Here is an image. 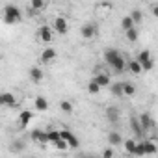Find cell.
Listing matches in <instances>:
<instances>
[{
  "label": "cell",
  "mask_w": 158,
  "mask_h": 158,
  "mask_svg": "<svg viewBox=\"0 0 158 158\" xmlns=\"http://www.w3.org/2000/svg\"><path fill=\"white\" fill-rule=\"evenodd\" d=\"M52 28H54V32H56V34L65 35V34L69 32V21H67L65 17L58 15V17L54 19V23H52Z\"/></svg>",
  "instance_id": "3"
},
{
  "label": "cell",
  "mask_w": 158,
  "mask_h": 158,
  "mask_svg": "<svg viewBox=\"0 0 158 158\" xmlns=\"http://www.w3.org/2000/svg\"><path fill=\"white\" fill-rule=\"evenodd\" d=\"M127 69H128L132 74H141V73H143V65H141L139 60H130V61L127 63Z\"/></svg>",
  "instance_id": "12"
},
{
  "label": "cell",
  "mask_w": 158,
  "mask_h": 158,
  "mask_svg": "<svg viewBox=\"0 0 158 158\" xmlns=\"http://www.w3.org/2000/svg\"><path fill=\"white\" fill-rule=\"evenodd\" d=\"M32 119H34V114H32L30 110H23V112L19 114V125H21V128L28 127Z\"/></svg>",
  "instance_id": "10"
},
{
  "label": "cell",
  "mask_w": 158,
  "mask_h": 158,
  "mask_svg": "<svg viewBox=\"0 0 158 158\" xmlns=\"http://www.w3.org/2000/svg\"><path fill=\"white\" fill-rule=\"evenodd\" d=\"M60 110H61L63 114H73V112H74V106H73L69 101H61V102H60Z\"/></svg>",
  "instance_id": "27"
},
{
  "label": "cell",
  "mask_w": 158,
  "mask_h": 158,
  "mask_svg": "<svg viewBox=\"0 0 158 158\" xmlns=\"http://www.w3.org/2000/svg\"><path fill=\"white\" fill-rule=\"evenodd\" d=\"M125 35H127V39L128 41H138V37H139V34H138V30H136V26L134 28H128V30H125Z\"/></svg>",
  "instance_id": "26"
},
{
  "label": "cell",
  "mask_w": 158,
  "mask_h": 158,
  "mask_svg": "<svg viewBox=\"0 0 158 158\" xmlns=\"http://www.w3.org/2000/svg\"><path fill=\"white\" fill-rule=\"evenodd\" d=\"M139 121H141V125H143L145 130L154 128V121H152V117H151L149 114H141V115H139Z\"/></svg>",
  "instance_id": "19"
},
{
  "label": "cell",
  "mask_w": 158,
  "mask_h": 158,
  "mask_svg": "<svg viewBox=\"0 0 158 158\" xmlns=\"http://www.w3.org/2000/svg\"><path fill=\"white\" fill-rule=\"evenodd\" d=\"M93 78L99 82V86H101V88H106V86H110V84H112V78H110V74H108V73H97Z\"/></svg>",
  "instance_id": "14"
},
{
  "label": "cell",
  "mask_w": 158,
  "mask_h": 158,
  "mask_svg": "<svg viewBox=\"0 0 158 158\" xmlns=\"http://www.w3.org/2000/svg\"><path fill=\"white\" fill-rule=\"evenodd\" d=\"M56 56H58V52H56L54 48H45V50L41 52V61H43V63H50V61L56 60Z\"/></svg>",
  "instance_id": "15"
},
{
  "label": "cell",
  "mask_w": 158,
  "mask_h": 158,
  "mask_svg": "<svg viewBox=\"0 0 158 158\" xmlns=\"http://www.w3.org/2000/svg\"><path fill=\"white\" fill-rule=\"evenodd\" d=\"M136 156H143L145 154V145H143V141H138V145H136V152H134Z\"/></svg>",
  "instance_id": "31"
},
{
  "label": "cell",
  "mask_w": 158,
  "mask_h": 158,
  "mask_svg": "<svg viewBox=\"0 0 158 158\" xmlns=\"http://www.w3.org/2000/svg\"><path fill=\"white\" fill-rule=\"evenodd\" d=\"M110 91H112L114 97H125L123 82H112V84H110Z\"/></svg>",
  "instance_id": "18"
},
{
  "label": "cell",
  "mask_w": 158,
  "mask_h": 158,
  "mask_svg": "<svg viewBox=\"0 0 158 158\" xmlns=\"http://www.w3.org/2000/svg\"><path fill=\"white\" fill-rule=\"evenodd\" d=\"M95 34H97L95 24H91V23H84V24H82V28H80V35H82V39H93Z\"/></svg>",
  "instance_id": "7"
},
{
  "label": "cell",
  "mask_w": 158,
  "mask_h": 158,
  "mask_svg": "<svg viewBox=\"0 0 158 158\" xmlns=\"http://www.w3.org/2000/svg\"><path fill=\"white\" fill-rule=\"evenodd\" d=\"M0 104L2 106H6V108H15L17 106V99H15V95L13 93H2L0 95Z\"/></svg>",
  "instance_id": "8"
},
{
  "label": "cell",
  "mask_w": 158,
  "mask_h": 158,
  "mask_svg": "<svg viewBox=\"0 0 158 158\" xmlns=\"http://www.w3.org/2000/svg\"><path fill=\"white\" fill-rule=\"evenodd\" d=\"M37 37H39V41H43V43H50L52 39H54V28L52 26H41L39 28V32H37Z\"/></svg>",
  "instance_id": "5"
},
{
  "label": "cell",
  "mask_w": 158,
  "mask_h": 158,
  "mask_svg": "<svg viewBox=\"0 0 158 158\" xmlns=\"http://www.w3.org/2000/svg\"><path fill=\"white\" fill-rule=\"evenodd\" d=\"M123 89H125V97H134L136 95V86L130 82H123Z\"/></svg>",
  "instance_id": "24"
},
{
  "label": "cell",
  "mask_w": 158,
  "mask_h": 158,
  "mask_svg": "<svg viewBox=\"0 0 158 158\" xmlns=\"http://www.w3.org/2000/svg\"><path fill=\"white\" fill-rule=\"evenodd\" d=\"M21 21H23L21 10H19L17 6H13V4H8V6L4 8V23H6V24H19Z\"/></svg>",
  "instance_id": "2"
},
{
  "label": "cell",
  "mask_w": 158,
  "mask_h": 158,
  "mask_svg": "<svg viewBox=\"0 0 158 158\" xmlns=\"http://www.w3.org/2000/svg\"><path fill=\"white\" fill-rule=\"evenodd\" d=\"M151 11H152V15H154V17H156V19H158V4H154V6H152V10H151Z\"/></svg>",
  "instance_id": "34"
},
{
  "label": "cell",
  "mask_w": 158,
  "mask_h": 158,
  "mask_svg": "<svg viewBox=\"0 0 158 158\" xmlns=\"http://www.w3.org/2000/svg\"><path fill=\"white\" fill-rule=\"evenodd\" d=\"M130 17L134 19V23H136V24H139V23L143 21V13H141V10H132Z\"/></svg>",
  "instance_id": "29"
},
{
  "label": "cell",
  "mask_w": 158,
  "mask_h": 158,
  "mask_svg": "<svg viewBox=\"0 0 158 158\" xmlns=\"http://www.w3.org/2000/svg\"><path fill=\"white\" fill-rule=\"evenodd\" d=\"M119 115H121L119 108H115V106H108V108H106V119H108L112 125H117V123H119Z\"/></svg>",
  "instance_id": "9"
},
{
  "label": "cell",
  "mask_w": 158,
  "mask_h": 158,
  "mask_svg": "<svg viewBox=\"0 0 158 158\" xmlns=\"http://www.w3.org/2000/svg\"><path fill=\"white\" fill-rule=\"evenodd\" d=\"M101 89H102V88L99 86V82L95 80V78H91V80H89V84H88V91H89V95H97Z\"/></svg>",
  "instance_id": "21"
},
{
  "label": "cell",
  "mask_w": 158,
  "mask_h": 158,
  "mask_svg": "<svg viewBox=\"0 0 158 158\" xmlns=\"http://www.w3.org/2000/svg\"><path fill=\"white\" fill-rule=\"evenodd\" d=\"M136 145H138L136 139H125V141H123V147H125V151H127L128 154H134V152H136Z\"/></svg>",
  "instance_id": "20"
},
{
  "label": "cell",
  "mask_w": 158,
  "mask_h": 158,
  "mask_svg": "<svg viewBox=\"0 0 158 158\" xmlns=\"http://www.w3.org/2000/svg\"><path fill=\"white\" fill-rule=\"evenodd\" d=\"M67 143H69V147H78V145H80V141H78V138H76V136H73V134H71V136L67 138Z\"/></svg>",
  "instance_id": "32"
},
{
  "label": "cell",
  "mask_w": 158,
  "mask_h": 158,
  "mask_svg": "<svg viewBox=\"0 0 158 158\" xmlns=\"http://www.w3.org/2000/svg\"><path fill=\"white\" fill-rule=\"evenodd\" d=\"M54 147H56V149H60V151H65V149H69V143H67L63 138H60V139L54 143Z\"/></svg>",
  "instance_id": "30"
},
{
  "label": "cell",
  "mask_w": 158,
  "mask_h": 158,
  "mask_svg": "<svg viewBox=\"0 0 158 158\" xmlns=\"http://www.w3.org/2000/svg\"><path fill=\"white\" fill-rule=\"evenodd\" d=\"M123 141H125V139H123L121 132L112 130V132L108 134V143H110V145H114V147H115V145H123Z\"/></svg>",
  "instance_id": "17"
},
{
  "label": "cell",
  "mask_w": 158,
  "mask_h": 158,
  "mask_svg": "<svg viewBox=\"0 0 158 158\" xmlns=\"http://www.w3.org/2000/svg\"><path fill=\"white\" fill-rule=\"evenodd\" d=\"M134 26H136V23H134V19L130 15H127V17L121 19V28L123 30H128V28H134Z\"/></svg>",
  "instance_id": "23"
},
{
  "label": "cell",
  "mask_w": 158,
  "mask_h": 158,
  "mask_svg": "<svg viewBox=\"0 0 158 158\" xmlns=\"http://www.w3.org/2000/svg\"><path fill=\"white\" fill-rule=\"evenodd\" d=\"M130 127H132V130H134V134H136L138 138H139V136H143L145 128H143V125H141L139 117H130Z\"/></svg>",
  "instance_id": "13"
},
{
  "label": "cell",
  "mask_w": 158,
  "mask_h": 158,
  "mask_svg": "<svg viewBox=\"0 0 158 158\" xmlns=\"http://www.w3.org/2000/svg\"><path fill=\"white\" fill-rule=\"evenodd\" d=\"M143 145H145V154H156L158 152V147H156V143L154 141H143Z\"/></svg>",
  "instance_id": "25"
},
{
  "label": "cell",
  "mask_w": 158,
  "mask_h": 158,
  "mask_svg": "<svg viewBox=\"0 0 158 158\" xmlns=\"http://www.w3.org/2000/svg\"><path fill=\"white\" fill-rule=\"evenodd\" d=\"M28 6L34 8V10H37V11H43V10L47 8V0H30Z\"/></svg>",
  "instance_id": "22"
},
{
  "label": "cell",
  "mask_w": 158,
  "mask_h": 158,
  "mask_svg": "<svg viewBox=\"0 0 158 158\" xmlns=\"http://www.w3.org/2000/svg\"><path fill=\"white\" fill-rule=\"evenodd\" d=\"M28 74H30V80H34V82H41L45 78V73H43L41 67H30Z\"/></svg>",
  "instance_id": "11"
},
{
  "label": "cell",
  "mask_w": 158,
  "mask_h": 158,
  "mask_svg": "<svg viewBox=\"0 0 158 158\" xmlns=\"http://www.w3.org/2000/svg\"><path fill=\"white\" fill-rule=\"evenodd\" d=\"M60 138H61V130H54V128L48 130V141L50 143H56Z\"/></svg>",
  "instance_id": "28"
},
{
  "label": "cell",
  "mask_w": 158,
  "mask_h": 158,
  "mask_svg": "<svg viewBox=\"0 0 158 158\" xmlns=\"http://www.w3.org/2000/svg\"><path fill=\"white\" fill-rule=\"evenodd\" d=\"M102 154H104L106 158H110V156H114V151H112V149H104V151H102Z\"/></svg>",
  "instance_id": "33"
},
{
  "label": "cell",
  "mask_w": 158,
  "mask_h": 158,
  "mask_svg": "<svg viewBox=\"0 0 158 158\" xmlns=\"http://www.w3.org/2000/svg\"><path fill=\"white\" fill-rule=\"evenodd\" d=\"M34 106H35L37 112H47V110H48V101H47L43 95H39V97L34 99Z\"/></svg>",
  "instance_id": "16"
},
{
  "label": "cell",
  "mask_w": 158,
  "mask_h": 158,
  "mask_svg": "<svg viewBox=\"0 0 158 158\" xmlns=\"http://www.w3.org/2000/svg\"><path fill=\"white\" fill-rule=\"evenodd\" d=\"M138 60L141 61V65H143V71H152L154 69V61H152V58H151V52L149 50H141L139 52V56H138Z\"/></svg>",
  "instance_id": "4"
},
{
  "label": "cell",
  "mask_w": 158,
  "mask_h": 158,
  "mask_svg": "<svg viewBox=\"0 0 158 158\" xmlns=\"http://www.w3.org/2000/svg\"><path fill=\"white\" fill-rule=\"evenodd\" d=\"M30 138H32L34 143H41V145L50 143V141H48V130L45 132V130H41V128H35V130L30 134Z\"/></svg>",
  "instance_id": "6"
},
{
  "label": "cell",
  "mask_w": 158,
  "mask_h": 158,
  "mask_svg": "<svg viewBox=\"0 0 158 158\" xmlns=\"http://www.w3.org/2000/svg\"><path fill=\"white\" fill-rule=\"evenodd\" d=\"M104 60H106V63H108L115 73H125V71H127V61L123 60V56H121L119 50H115V48H106V50H104Z\"/></svg>",
  "instance_id": "1"
}]
</instances>
